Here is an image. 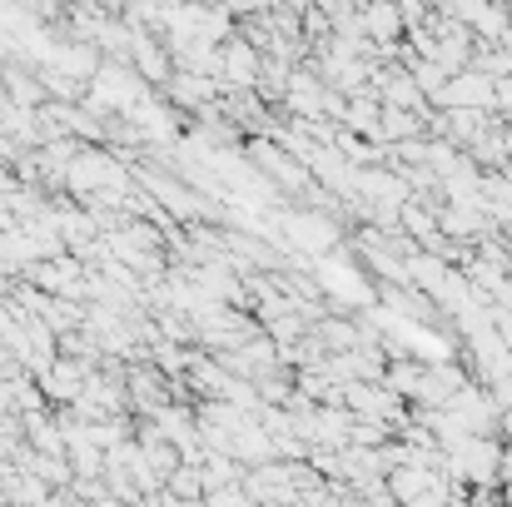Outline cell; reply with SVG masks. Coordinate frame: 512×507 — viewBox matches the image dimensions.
I'll list each match as a JSON object with an SVG mask.
<instances>
[{
	"mask_svg": "<svg viewBox=\"0 0 512 507\" xmlns=\"http://www.w3.org/2000/svg\"><path fill=\"white\" fill-rule=\"evenodd\" d=\"M428 110H483V115H493V80L478 75V70L448 75L443 90L428 100Z\"/></svg>",
	"mask_w": 512,
	"mask_h": 507,
	"instance_id": "1",
	"label": "cell"
},
{
	"mask_svg": "<svg viewBox=\"0 0 512 507\" xmlns=\"http://www.w3.org/2000/svg\"><path fill=\"white\" fill-rule=\"evenodd\" d=\"M259 85V50L234 30L224 45H219V95L229 90H254Z\"/></svg>",
	"mask_w": 512,
	"mask_h": 507,
	"instance_id": "2",
	"label": "cell"
},
{
	"mask_svg": "<svg viewBox=\"0 0 512 507\" xmlns=\"http://www.w3.org/2000/svg\"><path fill=\"white\" fill-rule=\"evenodd\" d=\"M358 25H363V40L373 50L403 45V15H398V5H363L358 10Z\"/></svg>",
	"mask_w": 512,
	"mask_h": 507,
	"instance_id": "3",
	"label": "cell"
},
{
	"mask_svg": "<svg viewBox=\"0 0 512 507\" xmlns=\"http://www.w3.org/2000/svg\"><path fill=\"white\" fill-rule=\"evenodd\" d=\"M443 115V140L463 155L488 125H493V115H483V110H438Z\"/></svg>",
	"mask_w": 512,
	"mask_h": 507,
	"instance_id": "4",
	"label": "cell"
},
{
	"mask_svg": "<svg viewBox=\"0 0 512 507\" xmlns=\"http://www.w3.org/2000/svg\"><path fill=\"white\" fill-rule=\"evenodd\" d=\"M0 498H5V507H35L50 498V488L30 468H5L0 473Z\"/></svg>",
	"mask_w": 512,
	"mask_h": 507,
	"instance_id": "5",
	"label": "cell"
},
{
	"mask_svg": "<svg viewBox=\"0 0 512 507\" xmlns=\"http://www.w3.org/2000/svg\"><path fill=\"white\" fill-rule=\"evenodd\" d=\"M413 140H428L423 115H408V110H383L378 115V145L383 150H398V145H413Z\"/></svg>",
	"mask_w": 512,
	"mask_h": 507,
	"instance_id": "6",
	"label": "cell"
},
{
	"mask_svg": "<svg viewBox=\"0 0 512 507\" xmlns=\"http://www.w3.org/2000/svg\"><path fill=\"white\" fill-rule=\"evenodd\" d=\"M165 493L179 498V503H204V473L189 468V463H179L170 473V483H165Z\"/></svg>",
	"mask_w": 512,
	"mask_h": 507,
	"instance_id": "7",
	"label": "cell"
},
{
	"mask_svg": "<svg viewBox=\"0 0 512 507\" xmlns=\"http://www.w3.org/2000/svg\"><path fill=\"white\" fill-rule=\"evenodd\" d=\"M204 507H254L239 488H219V493H204Z\"/></svg>",
	"mask_w": 512,
	"mask_h": 507,
	"instance_id": "8",
	"label": "cell"
},
{
	"mask_svg": "<svg viewBox=\"0 0 512 507\" xmlns=\"http://www.w3.org/2000/svg\"><path fill=\"white\" fill-rule=\"evenodd\" d=\"M488 319H493V334H498V343L512 353V314H508V309H488Z\"/></svg>",
	"mask_w": 512,
	"mask_h": 507,
	"instance_id": "9",
	"label": "cell"
},
{
	"mask_svg": "<svg viewBox=\"0 0 512 507\" xmlns=\"http://www.w3.org/2000/svg\"><path fill=\"white\" fill-rule=\"evenodd\" d=\"M503 507H512V483H508V488H503Z\"/></svg>",
	"mask_w": 512,
	"mask_h": 507,
	"instance_id": "10",
	"label": "cell"
},
{
	"mask_svg": "<svg viewBox=\"0 0 512 507\" xmlns=\"http://www.w3.org/2000/svg\"><path fill=\"white\" fill-rule=\"evenodd\" d=\"M5 468H10V463H5V448H0V473H5Z\"/></svg>",
	"mask_w": 512,
	"mask_h": 507,
	"instance_id": "11",
	"label": "cell"
}]
</instances>
